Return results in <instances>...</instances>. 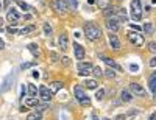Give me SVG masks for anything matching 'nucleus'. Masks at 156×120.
<instances>
[{
    "mask_svg": "<svg viewBox=\"0 0 156 120\" xmlns=\"http://www.w3.org/2000/svg\"><path fill=\"white\" fill-rule=\"evenodd\" d=\"M150 67H156V56L150 59Z\"/></svg>",
    "mask_w": 156,
    "mask_h": 120,
    "instance_id": "44",
    "label": "nucleus"
},
{
    "mask_svg": "<svg viewBox=\"0 0 156 120\" xmlns=\"http://www.w3.org/2000/svg\"><path fill=\"white\" fill-rule=\"evenodd\" d=\"M92 64L91 62H83V61H80L78 62V73L81 76H87V75H91L92 73Z\"/></svg>",
    "mask_w": 156,
    "mask_h": 120,
    "instance_id": "5",
    "label": "nucleus"
},
{
    "mask_svg": "<svg viewBox=\"0 0 156 120\" xmlns=\"http://www.w3.org/2000/svg\"><path fill=\"white\" fill-rule=\"evenodd\" d=\"M138 69H139V67H138L136 64H131V66H130V70H133V72H136Z\"/></svg>",
    "mask_w": 156,
    "mask_h": 120,
    "instance_id": "45",
    "label": "nucleus"
},
{
    "mask_svg": "<svg viewBox=\"0 0 156 120\" xmlns=\"http://www.w3.org/2000/svg\"><path fill=\"white\" fill-rule=\"evenodd\" d=\"M148 86H150V90L155 94V98H156V72H153L148 78Z\"/></svg>",
    "mask_w": 156,
    "mask_h": 120,
    "instance_id": "17",
    "label": "nucleus"
},
{
    "mask_svg": "<svg viewBox=\"0 0 156 120\" xmlns=\"http://www.w3.org/2000/svg\"><path fill=\"white\" fill-rule=\"evenodd\" d=\"M101 120H111V119H108V117H105V119H101Z\"/></svg>",
    "mask_w": 156,
    "mask_h": 120,
    "instance_id": "52",
    "label": "nucleus"
},
{
    "mask_svg": "<svg viewBox=\"0 0 156 120\" xmlns=\"http://www.w3.org/2000/svg\"><path fill=\"white\" fill-rule=\"evenodd\" d=\"M45 109H47V104H41V103H39L38 106H36V111H38V112H42V111H45Z\"/></svg>",
    "mask_w": 156,
    "mask_h": 120,
    "instance_id": "39",
    "label": "nucleus"
},
{
    "mask_svg": "<svg viewBox=\"0 0 156 120\" xmlns=\"http://www.w3.org/2000/svg\"><path fill=\"white\" fill-rule=\"evenodd\" d=\"M128 39H130V42L133 45H136V47H140L142 44H144V36H142V34H139L138 31H128Z\"/></svg>",
    "mask_w": 156,
    "mask_h": 120,
    "instance_id": "3",
    "label": "nucleus"
},
{
    "mask_svg": "<svg viewBox=\"0 0 156 120\" xmlns=\"http://www.w3.org/2000/svg\"><path fill=\"white\" fill-rule=\"evenodd\" d=\"M144 31H145L147 34H153V33H155L153 24H152V22H145V24H144Z\"/></svg>",
    "mask_w": 156,
    "mask_h": 120,
    "instance_id": "24",
    "label": "nucleus"
},
{
    "mask_svg": "<svg viewBox=\"0 0 156 120\" xmlns=\"http://www.w3.org/2000/svg\"><path fill=\"white\" fill-rule=\"evenodd\" d=\"M0 10H2V2H0Z\"/></svg>",
    "mask_w": 156,
    "mask_h": 120,
    "instance_id": "53",
    "label": "nucleus"
},
{
    "mask_svg": "<svg viewBox=\"0 0 156 120\" xmlns=\"http://www.w3.org/2000/svg\"><path fill=\"white\" fill-rule=\"evenodd\" d=\"M117 19L120 20V22H126V20H128V16H126V13H125L123 8L117 10Z\"/></svg>",
    "mask_w": 156,
    "mask_h": 120,
    "instance_id": "20",
    "label": "nucleus"
},
{
    "mask_svg": "<svg viewBox=\"0 0 156 120\" xmlns=\"http://www.w3.org/2000/svg\"><path fill=\"white\" fill-rule=\"evenodd\" d=\"M138 114H139L138 109H131V111H128L126 114H123V116H125V120H131L134 116H138Z\"/></svg>",
    "mask_w": 156,
    "mask_h": 120,
    "instance_id": "26",
    "label": "nucleus"
},
{
    "mask_svg": "<svg viewBox=\"0 0 156 120\" xmlns=\"http://www.w3.org/2000/svg\"><path fill=\"white\" fill-rule=\"evenodd\" d=\"M50 59H52L53 62L59 61V56H58V53H55V52H50Z\"/></svg>",
    "mask_w": 156,
    "mask_h": 120,
    "instance_id": "37",
    "label": "nucleus"
},
{
    "mask_svg": "<svg viewBox=\"0 0 156 120\" xmlns=\"http://www.w3.org/2000/svg\"><path fill=\"white\" fill-rule=\"evenodd\" d=\"M33 76H35V78H39V72H36V70H35V72H33Z\"/></svg>",
    "mask_w": 156,
    "mask_h": 120,
    "instance_id": "49",
    "label": "nucleus"
},
{
    "mask_svg": "<svg viewBox=\"0 0 156 120\" xmlns=\"http://www.w3.org/2000/svg\"><path fill=\"white\" fill-rule=\"evenodd\" d=\"M101 59H103V62H105V64H108V66H109L111 69H116V70H122V67L117 64V62L116 61H114V59H111V58H108V56H101Z\"/></svg>",
    "mask_w": 156,
    "mask_h": 120,
    "instance_id": "15",
    "label": "nucleus"
},
{
    "mask_svg": "<svg viewBox=\"0 0 156 120\" xmlns=\"http://www.w3.org/2000/svg\"><path fill=\"white\" fill-rule=\"evenodd\" d=\"M148 120H156V112H153V114L148 117Z\"/></svg>",
    "mask_w": 156,
    "mask_h": 120,
    "instance_id": "48",
    "label": "nucleus"
},
{
    "mask_svg": "<svg viewBox=\"0 0 156 120\" xmlns=\"http://www.w3.org/2000/svg\"><path fill=\"white\" fill-rule=\"evenodd\" d=\"M84 34H86V38L89 41H97L101 36V30H100V27L97 24L87 22V24H84Z\"/></svg>",
    "mask_w": 156,
    "mask_h": 120,
    "instance_id": "1",
    "label": "nucleus"
},
{
    "mask_svg": "<svg viewBox=\"0 0 156 120\" xmlns=\"http://www.w3.org/2000/svg\"><path fill=\"white\" fill-rule=\"evenodd\" d=\"M97 5L100 6V10H106V8H109L112 3H111V0H97Z\"/></svg>",
    "mask_w": 156,
    "mask_h": 120,
    "instance_id": "21",
    "label": "nucleus"
},
{
    "mask_svg": "<svg viewBox=\"0 0 156 120\" xmlns=\"http://www.w3.org/2000/svg\"><path fill=\"white\" fill-rule=\"evenodd\" d=\"M44 34L45 36H52V27L49 22H44Z\"/></svg>",
    "mask_w": 156,
    "mask_h": 120,
    "instance_id": "33",
    "label": "nucleus"
},
{
    "mask_svg": "<svg viewBox=\"0 0 156 120\" xmlns=\"http://www.w3.org/2000/svg\"><path fill=\"white\" fill-rule=\"evenodd\" d=\"M61 62H63V66H70V59L64 56V58H61Z\"/></svg>",
    "mask_w": 156,
    "mask_h": 120,
    "instance_id": "41",
    "label": "nucleus"
},
{
    "mask_svg": "<svg viewBox=\"0 0 156 120\" xmlns=\"http://www.w3.org/2000/svg\"><path fill=\"white\" fill-rule=\"evenodd\" d=\"M73 95H75V98H77L78 101H81L83 98L87 97V95L84 94V89L81 87V86H75V87H73Z\"/></svg>",
    "mask_w": 156,
    "mask_h": 120,
    "instance_id": "14",
    "label": "nucleus"
},
{
    "mask_svg": "<svg viewBox=\"0 0 156 120\" xmlns=\"http://www.w3.org/2000/svg\"><path fill=\"white\" fill-rule=\"evenodd\" d=\"M25 94H27V92H25V87L22 86V92H20V98H22V100H24V97H25Z\"/></svg>",
    "mask_w": 156,
    "mask_h": 120,
    "instance_id": "46",
    "label": "nucleus"
},
{
    "mask_svg": "<svg viewBox=\"0 0 156 120\" xmlns=\"http://www.w3.org/2000/svg\"><path fill=\"white\" fill-rule=\"evenodd\" d=\"M8 33H11V34H14V33H19V30H16L14 27H8Z\"/></svg>",
    "mask_w": 156,
    "mask_h": 120,
    "instance_id": "43",
    "label": "nucleus"
},
{
    "mask_svg": "<svg viewBox=\"0 0 156 120\" xmlns=\"http://www.w3.org/2000/svg\"><path fill=\"white\" fill-rule=\"evenodd\" d=\"M41 119H42V114L38 112V111H35V112H31V114L27 116V120H41Z\"/></svg>",
    "mask_w": 156,
    "mask_h": 120,
    "instance_id": "23",
    "label": "nucleus"
},
{
    "mask_svg": "<svg viewBox=\"0 0 156 120\" xmlns=\"http://www.w3.org/2000/svg\"><path fill=\"white\" fill-rule=\"evenodd\" d=\"M116 120H125V116H123V114H120V116L116 117Z\"/></svg>",
    "mask_w": 156,
    "mask_h": 120,
    "instance_id": "47",
    "label": "nucleus"
},
{
    "mask_svg": "<svg viewBox=\"0 0 156 120\" xmlns=\"http://www.w3.org/2000/svg\"><path fill=\"white\" fill-rule=\"evenodd\" d=\"M3 47H5V42H3L2 39H0V50H2V48H3Z\"/></svg>",
    "mask_w": 156,
    "mask_h": 120,
    "instance_id": "50",
    "label": "nucleus"
},
{
    "mask_svg": "<svg viewBox=\"0 0 156 120\" xmlns=\"http://www.w3.org/2000/svg\"><path fill=\"white\" fill-rule=\"evenodd\" d=\"M31 66H35V62H24V64L20 66V69L25 70V69H28V67H31Z\"/></svg>",
    "mask_w": 156,
    "mask_h": 120,
    "instance_id": "40",
    "label": "nucleus"
},
{
    "mask_svg": "<svg viewBox=\"0 0 156 120\" xmlns=\"http://www.w3.org/2000/svg\"><path fill=\"white\" fill-rule=\"evenodd\" d=\"M58 44H59V47H61V50H67V48H69V39H67V34H66V33H61V34H59Z\"/></svg>",
    "mask_w": 156,
    "mask_h": 120,
    "instance_id": "11",
    "label": "nucleus"
},
{
    "mask_svg": "<svg viewBox=\"0 0 156 120\" xmlns=\"http://www.w3.org/2000/svg\"><path fill=\"white\" fill-rule=\"evenodd\" d=\"M49 89H50V92L55 95L56 92H59V90L63 89V83H61V81H53V83H50V87Z\"/></svg>",
    "mask_w": 156,
    "mask_h": 120,
    "instance_id": "18",
    "label": "nucleus"
},
{
    "mask_svg": "<svg viewBox=\"0 0 156 120\" xmlns=\"http://www.w3.org/2000/svg\"><path fill=\"white\" fill-rule=\"evenodd\" d=\"M131 17L133 20H139L142 19V3L140 0H131Z\"/></svg>",
    "mask_w": 156,
    "mask_h": 120,
    "instance_id": "2",
    "label": "nucleus"
},
{
    "mask_svg": "<svg viewBox=\"0 0 156 120\" xmlns=\"http://www.w3.org/2000/svg\"><path fill=\"white\" fill-rule=\"evenodd\" d=\"M130 92H131L133 95H138V97H145V95H147L145 89L142 87L139 83H131V84H130Z\"/></svg>",
    "mask_w": 156,
    "mask_h": 120,
    "instance_id": "7",
    "label": "nucleus"
},
{
    "mask_svg": "<svg viewBox=\"0 0 156 120\" xmlns=\"http://www.w3.org/2000/svg\"><path fill=\"white\" fill-rule=\"evenodd\" d=\"M50 5H52V8L58 13H66L67 11V5H66L64 0H52Z\"/></svg>",
    "mask_w": 156,
    "mask_h": 120,
    "instance_id": "8",
    "label": "nucleus"
},
{
    "mask_svg": "<svg viewBox=\"0 0 156 120\" xmlns=\"http://www.w3.org/2000/svg\"><path fill=\"white\" fill-rule=\"evenodd\" d=\"M130 27H131V30H133V31H138V33L140 31V27H139V25H136V24H131Z\"/></svg>",
    "mask_w": 156,
    "mask_h": 120,
    "instance_id": "42",
    "label": "nucleus"
},
{
    "mask_svg": "<svg viewBox=\"0 0 156 120\" xmlns=\"http://www.w3.org/2000/svg\"><path fill=\"white\" fill-rule=\"evenodd\" d=\"M92 73L95 78H98V76H103V70H101L100 67H92Z\"/></svg>",
    "mask_w": 156,
    "mask_h": 120,
    "instance_id": "34",
    "label": "nucleus"
},
{
    "mask_svg": "<svg viewBox=\"0 0 156 120\" xmlns=\"http://www.w3.org/2000/svg\"><path fill=\"white\" fill-rule=\"evenodd\" d=\"M39 97L47 103V101H50V100H52L53 94L50 92V89L47 87V86H39Z\"/></svg>",
    "mask_w": 156,
    "mask_h": 120,
    "instance_id": "9",
    "label": "nucleus"
},
{
    "mask_svg": "<svg viewBox=\"0 0 156 120\" xmlns=\"http://www.w3.org/2000/svg\"><path fill=\"white\" fill-rule=\"evenodd\" d=\"M2 24H3V20H2V19H0V28H2Z\"/></svg>",
    "mask_w": 156,
    "mask_h": 120,
    "instance_id": "51",
    "label": "nucleus"
},
{
    "mask_svg": "<svg viewBox=\"0 0 156 120\" xmlns=\"http://www.w3.org/2000/svg\"><path fill=\"white\" fill-rule=\"evenodd\" d=\"M84 84L87 86V89H97V86H98V83L95 80H87Z\"/></svg>",
    "mask_w": 156,
    "mask_h": 120,
    "instance_id": "30",
    "label": "nucleus"
},
{
    "mask_svg": "<svg viewBox=\"0 0 156 120\" xmlns=\"http://www.w3.org/2000/svg\"><path fill=\"white\" fill-rule=\"evenodd\" d=\"M39 104V100L38 97H30V98H25V106H38Z\"/></svg>",
    "mask_w": 156,
    "mask_h": 120,
    "instance_id": "19",
    "label": "nucleus"
},
{
    "mask_svg": "<svg viewBox=\"0 0 156 120\" xmlns=\"http://www.w3.org/2000/svg\"><path fill=\"white\" fill-rule=\"evenodd\" d=\"M28 94L30 97H38V87L35 84H28Z\"/></svg>",
    "mask_w": 156,
    "mask_h": 120,
    "instance_id": "25",
    "label": "nucleus"
},
{
    "mask_svg": "<svg viewBox=\"0 0 156 120\" xmlns=\"http://www.w3.org/2000/svg\"><path fill=\"white\" fill-rule=\"evenodd\" d=\"M35 30H36L35 25H30V27H25V28H22V30H19V34H28V33L35 31Z\"/></svg>",
    "mask_w": 156,
    "mask_h": 120,
    "instance_id": "27",
    "label": "nucleus"
},
{
    "mask_svg": "<svg viewBox=\"0 0 156 120\" xmlns=\"http://www.w3.org/2000/svg\"><path fill=\"white\" fill-rule=\"evenodd\" d=\"M119 22H120V20H119L116 16L108 17V19H106V28H108V30H109L111 33H117V31H119V28H120Z\"/></svg>",
    "mask_w": 156,
    "mask_h": 120,
    "instance_id": "4",
    "label": "nucleus"
},
{
    "mask_svg": "<svg viewBox=\"0 0 156 120\" xmlns=\"http://www.w3.org/2000/svg\"><path fill=\"white\" fill-rule=\"evenodd\" d=\"M109 45H111V48H114V50H119V48H120V41H119L116 33L109 34Z\"/></svg>",
    "mask_w": 156,
    "mask_h": 120,
    "instance_id": "13",
    "label": "nucleus"
},
{
    "mask_svg": "<svg viewBox=\"0 0 156 120\" xmlns=\"http://www.w3.org/2000/svg\"><path fill=\"white\" fill-rule=\"evenodd\" d=\"M64 2L67 5V10H70V11H75L77 10V6H78L77 0H64Z\"/></svg>",
    "mask_w": 156,
    "mask_h": 120,
    "instance_id": "22",
    "label": "nucleus"
},
{
    "mask_svg": "<svg viewBox=\"0 0 156 120\" xmlns=\"http://www.w3.org/2000/svg\"><path fill=\"white\" fill-rule=\"evenodd\" d=\"M6 20L11 24V27H14L19 24V20H20V16H19V13L14 10V8H10L8 10V14H6Z\"/></svg>",
    "mask_w": 156,
    "mask_h": 120,
    "instance_id": "6",
    "label": "nucleus"
},
{
    "mask_svg": "<svg viewBox=\"0 0 156 120\" xmlns=\"http://www.w3.org/2000/svg\"><path fill=\"white\" fill-rule=\"evenodd\" d=\"M114 13H116V10L112 8V5L109 6V8L103 10V14H105V16H106V19H108V17H112V16H114Z\"/></svg>",
    "mask_w": 156,
    "mask_h": 120,
    "instance_id": "29",
    "label": "nucleus"
},
{
    "mask_svg": "<svg viewBox=\"0 0 156 120\" xmlns=\"http://www.w3.org/2000/svg\"><path fill=\"white\" fill-rule=\"evenodd\" d=\"M148 50L156 53V42H150V44H148Z\"/></svg>",
    "mask_w": 156,
    "mask_h": 120,
    "instance_id": "38",
    "label": "nucleus"
},
{
    "mask_svg": "<svg viewBox=\"0 0 156 120\" xmlns=\"http://www.w3.org/2000/svg\"><path fill=\"white\" fill-rule=\"evenodd\" d=\"M80 104H81V106H89V104H91V98H89V97L83 98V100L80 101Z\"/></svg>",
    "mask_w": 156,
    "mask_h": 120,
    "instance_id": "36",
    "label": "nucleus"
},
{
    "mask_svg": "<svg viewBox=\"0 0 156 120\" xmlns=\"http://www.w3.org/2000/svg\"><path fill=\"white\" fill-rule=\"evenodd\" d=\"M11 80H14V75H13V73H10V75L3 80L2 86H0V92H6V90L11 87Z\"/></svg>",
    "mask_w": 156,
    "mask_h": 120,
    "instance_id": "12",
    "label": "nucleus"
},
{
    "mask_svg": "<svg viewBox=\"0 0 156 120\" xmlns=\"http://www.w3.org/2000/svg\"><path fill=\"white\" fill-rule=\"evenodd\" d=\"M28 50L35 55V56H39V48H38V45L36 44H30L28 45Z\"/></svg>",
    "mask_w": 156,
    "mask_h": 120,
    "instance_id": "32",
    "label": "nucleus"
},
{
    "mask_svg": "<svg viewBox=\"0 0 156 120\" xmlns=\"http://www.w3.org/2000/svg\"><path fill=\"white\" fill-rule=\"evenodd\" d=\"M17 6H19V8H22L24 11H30V10H31V6H30L28 3L22 2V0H17Z\"/></svg>",
    "mask_w": 156,
    "mask_h": 120,
    "instance_id": "28",
    "label": "nucleus"
},
{
    "mask_svg": "<svg viewBox=\"0 0 156 120\" xmlns=\"http://www.w3.org/2000/svg\"><path fill=\"white\" fill-rule=\"evenodd\" d=\"M95 98H97L98 101L103 100V98H105V90H103V89H98V90H97V94H95Z\"/></svg>",
    "mask_w": 156,
    "mask_h": 120,
    "instance_id": "35",
    "label": "nucleus"
},
{
    "mask_svg": "<svg viewBox=\"0 0 156 120\" xmlns=\"http://www.w3.org/2000/svg\"><path fill=\"white\" fill-rule=\"evenodd\" d=\"M120 100L123 101V103H130V101L133 100V94L130 92V90L123 89V90L120 92Z\"/></svg>",
    "mask_w": 156,
    "mask_h": 120,
    "instance_id": "16",
    "label": "nucleus"
},
{
    "mask_svg": "<svg viewBox=\"0 0 156 120\" xmlns=\"http://www.w3.org/2000/svg\"><path fill=\"white\" fill-rule=\"evenodd\" d=\"M73 55H75V59H84V47L83 45H80V44H73Z\"/></svg>",
    "mask_w": 156,
    "mask_h": 120,
    "instance_id": "10",
    "label": "nucleus"
},
{
    "mask_svg": "<svg viewBox=\"0 0 156 120\" xmlns=\"http://www.w3.org/2000/svg\"><path fill=\"white\" fill-rule=\"evenodd\" d=\"M103 75L106 76V78H116V72L109 67V69H106L105 72H103Z\"/></svg>",
    "mask_w": 156,
    "mask_h": 120,
    "instance_id": "31",
    "label": "nucleus"
}]
</instances>
